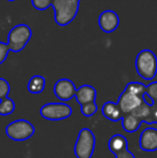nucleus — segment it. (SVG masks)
Returning a JSON list of instances; mask_svg holds the SVG:
<instances>
[{
	"instance_id": "f257e3e1",
	"label": "nucleus",
	"mask_w": 157,
	"mask_h": 158,
	"mask_svg": "<svg viewBox=\"0 0 157 158\" xmlns=\"http://www.w3.org/2000/svg\"><path fill=\"white\" fill-rule=\"evenodd\" d=\"M54 19L58 26H67L76 17L80 9V0H53Z\"/></svg>"
},
{
	"instance_id": "f03ea898",
	"label": "nucleus",
	"mask_w": 157,
	"mask_h": 158,
	"mask_svg": "<svg viewBox=\"0 0 157 158\" xmlns=\"http://www.w3.org/2000/svg\"><path fill=\"white\" fill-rule=\"evenodd\" d=\"M137 73L143 80H153L157 73V57L151 50H142L136 58Z\"/></svg>"
},
{
	"instance_id": "7ed1b4c3",
	"label": "nucleus",
	"mask_w": 157,
	"mask_h": 158,
	"mask_svg": "<svg viewBox=\"0 0 157 158\" xmlns=\"http://www.w3.org/2000/svg\"><path fill=\"white\" fill-rule=\"evenodd\" d=\"M32 37V30L26 24H19L10 30L8 35V45L11 52L19 53L24 50Z\"/></svg>"
},
{
	"instance_id": "20e7f679",
	"label": "nucleus",
	"mask_w": 157,
	"mask_h": 158,
	"mask_svg": "<svg viewBox=\"0 0 157 158\" xmlns=\"http://www.w3.org/2000/svg\"><path fill=\"white\" fill-rule=\"evenodd\" d=\"M96 145V137L89 128H82L74 144V155L76 158H92Z\"/></svg>"
},
{
	"instance_id": "39448f33",
	"label": "nucleus",
	"mask_w": 157,
	"mask_h": 158,
	"mask_svg": "<svg viewBox=\"0 0 157 158\" xmlns=\"http://www.w3.org/2000/svg\"><path fill=\"white\" fill-rule=\"evenodd\" d=\"M36 132L34 125L26 119H17L6 127V135L13 141H26Z\"/></svg>"
},
{
	"instance_id": "423d86ee",
	"label": "nucleus",
	"mask_w": 157,
	"mask_h": 158,
	"mask_svg": "<svg viewBox=\"0 0 157 158\" xmlns=\"http://www.w3.org/2000/svg\"><path fill=\"white\" fill-rule=\"evenodd\" d=\"M40 115L48 121H61L72 115V108L64 102H51L40 109Z\"/></svg>"
},
{
	"instance_id": "0eeeda50",
	"label": "nucleus",
	"mask_w": 157,
	"mask_h": 158,
	"mask_svg": "<svg viewBox=\"0 0 157 158\" xmlns=\"http://www.w3.org/2000/svg\"><path fill=\"white\" fill-rule=\"evenodd\" d=\"M108 148L115 158H136L130 151H128L127 139L123 135H114L108 142Z\"/></svg>"
},
{
	"instance_id": "6e6552de",
	"label": "nucleus",
	"mask_w": 157,
	"mask_h": 158,
	"mask_svg": "<svg viewBox=\"0 0 157 158\" xmlns=\"http://www.w3.org/2000/svg\"><path fill=\"white\" fill-rule=\"evenodd\" d=\"M143 102H144V97H139V96L134 95L124 89V92L122 93L118 98V104L123 114L126 115L132 113Z\"/></svg>"
},
{
	"instance_id": "1a4fd4ad",
	"label": "nucleus",
	"mask_w": 157,
	"mask_h": 158,
	"mask_svg": "<svg viewBox=\"0 0 157 158\" xmlns=\"http://www.w3.org/2000/svg\"><path fill=\"white\" fill-rule=\"evenodd\" d=\"M76 88L74 83L69 79H60L54 85V94L61 101H69L76 97Z\"/></svg>"
},
{
	"instance_id": "9d476101",
	"label": "nucleus",
	"mask_w": 157,
	"mask_h": 158,
	"mask_svg": "<svg viewBox=\"0 0 157 158\" xmlns=\"http://www.w3.org/2000/svg\"><path fill=\"white\" fill-rule=\"evenodd\" d=\"M100 29L105 33H111L118 29L119 25V17L113 10H105L101 12L98 19Z\"/></svg>"
},
{
	"instance_id": "9b49d317",
	"label": "nucleus",
	"mask_w": 157,
	"mask_h": 158,
	"mask_svg": "<svg viewBox=\"0 0 157 158\" xmlns=\"http://www.w3.org/2000/svg\"><path fill=\"white\" fill-rule=\"evenodd\" d=\"M139 144H140L141 150L144 152H155L157 151V129H144L140 135Z\"/></svg>"
},
{
	"instance_id": "f8f14e48",
	"label": "nucleus",
	"mask_w": 157,
	"mask_h": 158,
	"mask_svg": "<svg viewBox=\"0 0 157 158\" xmlns=\"http://www.w3.org/2000/svg\"><path fill=\"white\" fill-rule=\"evenodd\" d=\"M97 92L96 88H94L90 85H82L76 89V100L80 106H83L85 103H89V102L96 101Z\"/></svg>"
},
{
	"instance_id": "ddd939ff",
	"label": "nucleus",
	"mask_w": 157,
	"mask_h": 158,
	"mask_svg": "<svg viewBox=\"0 0 157 158\" xmlns=\"http://www.w3.org/2000/svg\"><path fill=\"white\" fill-rule=\"evenodd\" d=\"M101 113H102V115L105 118L110 119V121H112V122L122 121L124 117V114L121 111V109H119L118 102L107 101L102 106Z\"/></svg>"
},
{
	"instance_id": "4468645a",
	"label": "nucleus",
	"mask_w": 157,
	"mask_h": 158,
	"mask_svg": "<svg viewBox=\"0 0 157 158\" xmlns=\"http://www.w3.org/2000/svg\"><path fill=\"white\" fill-rule=\"evenodd\" d=\"M141 123H142V121L137 116H134V114L124 115L123 119H122V126H123L124 130L130 133L138 130Z\"/></svg>"
},
{
	"instance_id": "2eb2a0df",
	"label": "nucleus",
	"mask_w": 157,
	"mask_h": 158,
	"mask_svg": "<svg viewBox=\"0 0 157 158\" xmlns=\"http://www.w3.org/2000/svg\"><path fill=\"white\" fill-rule=\"evenodd\" d=\"M28 92L30 94H41L45 88V79L42 75H34L28 82Z\"/></svg>"
},
{
	"instance_id": "dca6fc26",
	"label": "nucleus",
	"mask_w": 157,
	"mask_h": 158,
	"mask_svg": "<svg viewBox=\"0 0 157 158\" xmlns=\"http://www.w3.org/2000/svg\"><path fill=\"white\" fill-rule=\"evenodd\" d=\"M125 90L139 96V97H144L145 93H147V86L140 82H130L126 85Z\"/></svg>"
},
{
	"instance_id": "f3484780",
	"label": "nucleus",
	"mask_w": 157,
	"mask_h": 158,
	"mask_svg": "<svg viewBox=\"0 0 157 158\" xmlns=\"http://www.w3.org/2000/svg\"><path fill=\"white\" fill-rule=\"evenodd\" d=\"M15 110V102L11 98H6V99L0 101V115L1 116H8L12 114Z\"/></svg>"
},
{
	"instance_id": "a211bd4d",
	"label": "nucleus",
	"mask_w": 157,
	"mask_h": 158,
	"mask_svg": "<svg viewBox=\"0 0 157 158\" xmlns=\"http://www.w3.org/2000/svg\"><path fill=\"white\" fill-rule=\"evenodd\" d=\"M98 111V106H97L96 101L89 102V103H85L83 106H81V113L85 117H90L94 114H96V112Z\"/></svg>"
},
{
	"instance_id": "6ab92c4d",
	"label": "nucleus",
	"mask_w": 157,
	"mask_h": 158,
	"mask_svg": "<svg viewBox=\"0 0 157 158\" xmlns=\"http://www.w3.org/2000/svg\"><path fill=\"white\" fill-rule=\"evenodd\" d=\"M145 95H147V98H150L153 106H157V82H153V83L147 86Z\"/></svg>"
},
{
	"instance_id": "aec40b11",
	"label": "nucleus",
	"mask_w": 157,
	"mask_h": 158,
	"mask_svg": "<svg viewBox=\"0 0 157 158\" xmlns=\"http://www.w3.org/2000/svg\"><path fill=\"white\" fill-rule=\"evenodd\" d=\"M32 6L38 11H45L52 6L53 0H31Z\"/></svg>"
},
{
	"instance_id": "412c9836",
	"label": "nucleus",
	"mask_w": 157,
	"mask_h": 158,
	"mask_svg": "<svg viewBox=\"0 0 157 158\" xmlns=\"http://www.w3.org/2000/svg\"><path fill=\"white\" fill-rule=\"evenodd\" d=\"M10 90L11 87L9 82L6 80L2 79V77H0V101L8 98L9 94H10Z\"/></svg>"
},
{
	"instance_id": "4be33fe9",
	"label": "nucleus",
	"mask_w": 157,
	"mask_h": 158,
	"mask_svg": "<svg viewBox=\"0 0 157 158\" xmlns=\"http://www.w3.org/2000/svg\"><path fill=\"white\" fill-rule=\"evenodd\" d=\"M10 48H9L8 43H4V42H0V64H3L6 61V57L9 55Z\"/></svg>"
},
{
	"instance_id": "5701e85b",
	"label": "nucleus",
	"mask_w": 157,
	"mask_h": 158,
	"mask_svg": "<svg viewBox=\"0 0 157 158\" xmlns=\"http://www.w3.org/2000/svg\"><path fill=\"white\" fill-rule=\"evenodd\" d=\"M6 1H10V2H13V1H15V0H6Z\"/></svg>"
},
{
	"instance_id": "b1692460",
	"label": "nucleus",
	"mask_w": 157,
	"mask_h": 158,
	"mask_svg": "<svg viewBox=\"0 0 157 158\" xmlns=\"http://www.w3.org/2000/svg\"><path fill=\"white\" fill-rule=\"evenodd\" d=\"M80 1H81V0H80Z\"/></svg>"
}]
</instances>
